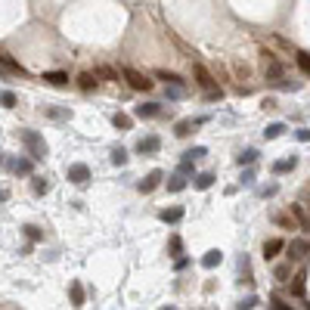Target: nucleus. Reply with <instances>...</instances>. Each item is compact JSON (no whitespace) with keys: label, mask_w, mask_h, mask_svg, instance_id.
<instances>
[{"label":"nucleus","mask_w":310,"mask_h":310,"mask_svg":"<svg viewBox=\"0 0 310 310\" xmlns=\"http://www.w3.org/2000/svg\"><path fill=\"white\" fill-rule=\"evenodd\" d=\"M19 137H22V143H25L31 161H44V158H47V143H44V137H41L38 131H19Z\"/></svg>","instance_id":"1"},{"label":"nucleus","mask_w":310,"mask_h":310,"mask_svg":"<svg viewBox=\"0 0 310 310\" xmlns=\"http://www.w3.org/2000/svg\"><path fill=\"white\" fill-rule=\"evenodd\" d=\"M121 78L127 81V87H131V90H140V93H146V90H152V81H149V78H146V75H143V71H137V68H131V65H127V68L121 71Z\"/></svg>","instance_id":"2"},{"label":"nucleus","mask_w":310,"mask_h":310,"mask_svg":"<svg viewBox=\"0 0 310 310\" xmlns=\"http://www.w3.org/2000/svg\"><path fill=\"white\" fill-rule=\"evenodd\" d=\"M192 78H195V84L205 90V93H211V90H221L217 87V81H214V75L205 68V65H192Z\"/></svg>","instance_id":"3"},{"label":"nucleus","mask_w":310,"mask_h":310,"mask_svg":"<svg viewBox=\"0 0 310 310\" xmlns=\"http://www.w3.org/2000/svg\"><path fill=\"white\" fill-rule=\"evenodd\" d=\"M285 248H288V258H291V261L307 258V254H310V239H307V233H304V236H298V239H291Z\"/></svg>","instance_id":"4"},{"label":"nucleus","mask_w":310,"mask_h":310,"mask_svg":"<svg viewBox=\"0 0 310 310\" xmlns=\"http://www.w3.org/2000/svg\"><path fill=\"white\" fill-rule=\"evenodd\" d=\"M261 62H264V71H267V78H282V65L276 59V53H270V50H261Z\"/></svg>","instance_id":"5"},{"label":"nucleus","mask_w":310,"mask_h":310,"mask_svg":"<svg viewBox=\"0 0 310 310\" xmlns=\"http://www.w3.org/2000/svg\"><path fill=\"white\" fill-rule=\"evenodd\" d=\"M288 214H291V221L298 224V230H304L310 236V214L304 211V205H288Z\"/></svg>","instance_id":"6"},{"label":"nucleus","mask_w":310,"mask_h":310,"mask_svg":"<svg viewBox=\"0 0 310 310\" xmlns=\"http://www.w3.org/2000/svg\"><path fill=\"white\" fill-rule=\"evenodd\" d=\"M158 149H161V140H158L155 134L140 137V143H137V152H140V155H155Z\"/></svg>","instance_id":"7"},{"label":"nucleus","mask_w":310,"mask_h":310,"mask_svg":"<svg viewBox=\"0 0 310 310\" xmlns=\"http://www.w3.org/2000/svg\"><path fill=\"white\" fill-rule=\"evenodd\" d=\"M68 180H71V183H78V186H84L87 180H90V168L87 165H71L68 168Z\"/></svg>","instance_id":"8"},{"label":"nucleus","mask_w":310,"mask_h":310,"mask_svg":"<svg viewBox=\"0 0 310 310\" xmlns=\"http://www.w3.org/2000/svg\"><path fill=\"white\" fill-rule=\"evenodd\" d=\"M161 177H165V171H149V174H146V180H140V192H152L158 183H161Z\"/></svg>","instance_id":"9"},{"label":"nucleus","mask_w":310,"mask_h":310,"mask_svg":"<svg viewBox=\"0 0 310 310\" xmlns=\"http://www.w3.org/2000/svg\"><path fill=\"white\" fill-rule=\"evenodd\" d=\"M221 261H224V251H221V248H211L205 258H202V267H205V270H214V267H221Z\"/></svg>","instance_id":"10"},{"label":"nucleus","mask_w":310,"mask_h":310,"mask_svg":"<svg viewBox=\"0 0 310 310\" xmlns=\"http://www.w3.org/2000/svg\"><path fill=\"white\" fill-rule=\"evenodd\" d=\"M282 248H285V242H282V239H267V242H264V258H267V261H273Z\"/></svg>","instance_id":"11"},{"label":"nucleus","mask_w":310,"mask_h":310,"mask_svg":"<svg viewBox=\"0 0 310 310\" xmlns=\"http://www.w3.org/2000/svg\"><path fill=\"white\" fill-rule=\"evenodd\" d=\"M158 112H161V109H158L155 102H143V106H137V109H134V115H137V118H155Z\"/></svg>","instance_id":"12"},{"label":"nucleus","mask_w":310,"mask_h":310,"mask_svg":"<svg viewBox=\"0 0 310 310\" xmlns=\"http://www.w3.org/2000/svg\"><path fill=\"white\" fill-rule=\"evenodd\" d=\"M99 81H96V71H93V75H90V71H84V75H78V87L84 90V93H90V90H93Z\"/></svg>","instance_id":"13"},{"label":"nucleus","mask_w":310,"mask_h":310,"mask_svg":"<svg viewBox=\"0 0 310 310\" xmlns=\"http://www.w3.org/2000/svg\"><path fill=\"white\" fill-rule=\"evenodd\" d=\"M158 217H161L165 224H180V221H183V208H165Z\"/></svg>","instance_id":"14"},{"label":"nucleus","mask_w":310,"mask_h":310,"mask_svg":"<svg viewBox=\"0 0 310 310\" xmlns=\"http://www.w3.org/2000/svg\"><path fill=\"white\" fill-rule=\"evenodd\" d=\"M254 161H258V149H245V152H239L236 155V165H254Z\"/></svg>","instance_id":"15"},{"label":"nucleus","mask_w":310,"mask_h":310,"mask_svg":"<svg viewBox=\"0 0 310 310\" xmlns=\"http://www.w3.org/2000/svg\"><path fill=\"white\" fill-rule=\"evenodd\" d=\"M155 78H158V81H165V84H186L180 75H174V71H165V68H158V71H155Z\"/></svg>","instance_id":"16"},{"label":"nucleus","mask_w":310,"mask_h":310,"mask_svg":"<svg viewBox=\"0 0 310 310\" xmlns=\"http://www.w3.org/2000/svg\"><path fill=\"white\" fill-rule=\"evenodd\" d=\"M44 81L62 87V84H68V75H65V71H44Z\"/></svg>","instance_id":"17"},{"label":"nucleus","mask_w":310,"mask_h":310,"mask_svg":"<svg viewBox=\"0 0 310 310\" xmlns=\"http://www.w3.org/2000/svg\"><path fill=\"white\" fill-rule=\"evenodd\" d=\"M295 165H298V158L291 155V158H282V161H276V165H273V171H276V174H285V171H295Z\"/></svg>","instance_id":"18"},{"label":"nucleus","mask_w":310,"mask_h":310,"mask_svg":"<svg viewBox=\"0 0 310 310\" xmlns=\"http://www.w3.org/2000/svg\"><path fill=\"white\" fill-rule=\"evenodd\" d=\"M198 121H189V118H183V121H177V127H174V134L177 137H189V131L195 127Z\"/></svg>","instance_id":"19"},{"label":"nucleus","mask_w":310,"mask_h":310,"mask_svg":"<svg viewBox=\"0 0 310 310\" xmlns=\"http://www.w3.org/2000/svg\"><path fill=\"white\" fill-rule=\"evenodd\" d=\"M214 180H217L214 174H198V177H195V189H211Z\"/></svg>","instance_id":"20"},{"label":"nucleus","mask_w":310,"mask_h":310,"mask_svg":"<svg viewBox=\"0 0 310 310\" xmlns=\"http://www.w3.org/2000/svg\"><path fill=\"white\" fill-rule=\"evenodd\" d=\"M168 189H171V192H183V189H186V180H183V174L171 177V180H168Z\"/></svg>","instance_id":"21"},{"label":"nucleus","mask_w":310,"mask_h":310,"mask_svg":"<svg viewBox=\"0 0 310 310\" xmlns=\"http://www.w3.org/2000/svg\"><path fill=\"white\" fill-rule=\"evenodd\" d=\"M96 78H102V81H118V71L109 68V65H99V68H96Z\"/></svg>","instance_id":"22"},{"label":"nucleus","mask_w":310,"mask_h":310,"mask_svg":"<svg viewBox=\"0 0 310 310\" xmlns=\"http://www.w3.org/2000/svg\"><path fill=\"white\" fill-rule=\"evenodd\" d=\"M304 279H307V273H298L295 282H291V295H295V298H301V295H304Z\"/></svg>","instance_id":"23"},{"label":"nucleus","mask_w":310,"mask_h":310,"mask_svg":"<svg viewBox=\"0 0 310 310\" xmlns=\"http://www.w3.org/2000/svg\"><path fill=\"white\" fill-rule=\"evenodd\" d=\"M112 165H115V168H124V165H127V152L121 149V146H118V149H112Z\"/></svg>","instance_id":"24"},{"label":"nucleus","mask_w":310,"mask_h":310,"mask_svg":"<svg viewBox=\"0 0 310 310\" xmlns=\"http://www.w3.org/2000/svg\"><path fill=\"white\" fill-rule=\"evenodd\" d=\"M282 131H285V124H279V121H276V124H267V131H264V137H267V140H276V137H279Z\"/></svg>","instance_id":"25"},{"label":"nucleus","mask_w":310,"mask_h":310,"mask_svg":"<svg viewBox=\"0 0 310 310\" xmlns=\"http://www.w3.org/2000/svg\"><path fill=\"white\" fill-rule=\"evenodd\" d=\"M47 189H50V183H47V180H44V177H34V183H31V192H34V195H44Z\"/></svg>","instance_id":"26"},{"label":"nucleus","mask_w":310,"mask_h":310,"mask_svg":"<svg viewBox=\"0 0 310 310\" xmlns=\"http://www.w3.org/2000/svg\"><path fill=\"white\" fill-rule=\"evenodd\" d=\"M112 124H115V127H121V131H127V127H131V118L121 115V112H115V115H112Z\"/></svg>","instance_id":"27"},{"label":"nucleus","mask_w":310,"mask_h":310,"mask_svg":"<svg viewBox=\"0 0 310 310\" xmlns=\"http://www.w3.org/2000/svg\"><path fill=\"white\" fill-rule=\"evenodd\" d=\"M71 301H75V307H81V304H84V291H81V285H78V282H71Z\"/></svg>","instance_id":"28"},{"label":"nucleus","mask_w":310,"mask_h":310,"mask_svg":"<svg viewBox=\"0 0 310 310\" xmlns=\"http://www.w3.org/2000/svg\"><path fill=\"white\" fill-rule=\"evenodd\" d=\"M0 106L13 109V106H16V93H10V90H4V93H0Z\"/></svg>","instance_id":"29"},{"label":"nucleus","mask_w":310,"mask_h":310,"mask_svg":"<svg viewBox=\"0 0 310 310\" xmlns=\"http://www.w3.org/2000/svg\"><path fill=\"white\" fill-rule=\"evenodd\" d=\"M44 112H47L50 118H71V112H68V109H44Z\"/></svg>","instance_id":"30"},{"label":"nucleus","mask_w":310,"mask_h":310,"mask_svg":"<svg viewBox=\"0 0 310 310\" xmlns=\"http://www.w3.org/2000/svg\"><path fill=\"white\" fill-rule=\"evenodd\" d=\"M16 174H28L31 171V161H13V165H10Z\"/></svg>","instance_id":"31"},{"label":"nucleus","mask_w":310,"mask_h":310,"mask_svg":"<svg viewBox=\"0 0 310 310\" xmlns=\"http://www.w3.org/2000/svg\"><path fill=\"white\" fill-rule=\"evenodd\" d=\"M298 65H301L304 75H310V56H307V53H298Z\"/></svg>","instance_id":"32"},{"label":"nucleus","mask_w":310,"mask_h":310,"mask_svg":"<svg viewBox=\"0 0 310 310\" xmlns=\"http://www.w3.org/2000/svg\"><path fill=\"white\" fill-rule=\"evenodd\" d=\"M183 155L195 161V158H202V155H205V146H192V149H189V152H183Z\"/></svg>","instance_id":"33"},{"label":"nucleus","mask_w":310,"mask_h":310,"mask_svg":"<svg viewBox=\"0 0 310 310\" xmlns=\"http://www.w3.org/2000/svg\"><path fill=\"white\" fill-rule=\"evenodd\" d=\"M288 273H291V267H276V273H273V276H276L279 282H285V279H288Z\"/></svg>","instance_id":"34"},{"label":"nucleus","mask_w":310,"mask_h":310,"mask_svg":"<svg viewBox=\"0 0 310 310\" xmlns=\"http://www.w3.org/2000/svg\"><path fill=\"white\" fill-rule=\"evenodd\" d=\"M25 236H28L31 242H38V239H41V230H38V227H25Z\"/></svg>","instance_id":"35"},{"label":"nucleus","mask_w":310,"mask_h":310,"mask_svg":"<svg viewBox=\"0 0 310 310\" xmlns=\"http://www.w3.org/2000/svg\"><path fill=\"white\" fill-rule=\"evenodd\" d=\"M270 304H273V307H276V310H288V304H285V301H282L279 295H273V298H270Z\"/></svg>","instance_id":"36"},{"label":"nucleus","mask_w":310,"mask_h":310,"mask_svg":"<svg viewBox=\"0 0 310 310\" xmlns=\"http://www.w3.org/2000/svg\"><path fill=\"white\" fill-rule=\"evenodd\" d=\"M254 183V171H242V186H251Z\"/></svg>","instance_id":"37"},{"label":"nucleus","mask_w":310,"mask_h":310,"mask_svg":"<svg viewBox=\"0 0 310 310\" xmlns=\"http://www.w3.org/2000/svg\"><path fill=\"white\" fill-rule=\"evenodd\" d=\"M180 248H183V242H180V236H174V239H171V251L180 254Z\"/></svg>","instance_id":"38"},{"label":"nucleus","mask_w":310,"mask_h":310,"mask_svg":"<svg viewBox=\"0 0 310 310\" xmlns=\"http://www.w3.org/2000/svg\"><path fill=\"white\" fill-rule=\"evenodd\" d=\"M239 307H245V310H248V307H258V298H254V295H251V298H245V301H242Z\"/></svg>","instance_id":"39"},{"label":"nucleus","mask_w":310,"mask_h":310,"mask_svg":"<svg viewBox=\"0 0 310 310\" xmlns=\"http://www.w3.org/2000/svg\"><path fill=\"white\" fill-rule=\"evenodd\" d=\"M261 195H276V183H270V186H264V189H261Z\"/></svg>","instance_id":"40"},{"label":"nucleus","mask_w":310,"mask_h":310,"mask_svg":"<svg viewBox=\"0 0 310 310\" xmlns=\"http://www.w3.org/2000/svg\"><path fill=\"white\" fill-rule=\"evenodd\" d=\"M298 140H301V143H310V131H307V127H304V131H298Z\"/></svg>","instance_id":"41"}]
</instances>
